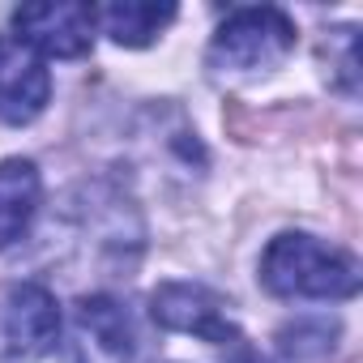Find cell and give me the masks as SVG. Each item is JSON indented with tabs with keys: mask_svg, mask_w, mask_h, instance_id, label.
I'll list each match as a JSON object with an SVG mask.
<instances>
[{
	"mask_svg": "<svg viewBox=\"0 0 363 363\" xmlns=\"http://www.w3.org/2000/svg\"><path fill=\"white\" fill-rule=\"evenodd\" d=\"M77 346L90 363H128L137 354L133 312L111 295H90L77 303Z\"/></svg>",
	"mask_w": 363,
	"mask_h": 363,
	"instance_id": "52a82bcc",
	"label": "cell"
},
{
	"mask_svg": "<svg viewBox=\"0 0 363 363\" xmlns=\"http://www.w3.org/2000/svg\"><path fill=\"white\" fill-rule=\"evenodd\" d=\"M227 363H269V359H265L257 346H248V342L240 337V342H231V354H227Z\"/></svg>",
	"mask_w": 363,
	"mask_h": 363,
	"instance_id": "30bf717a",
	"label": "cell"
},
{
	"mask_svg": "<svg viewBox=\"0 0 363 363\" xmlns=\"http://www.w3.org/2000/svg\"><path fill=\"white\" fill-rule=\"evenodd\" d=\"M94 9L90 5H22L13 13V39H22L35 56L77 60L94 48Z\"/></svg>",
	"mask_w": 363,
	"mask_h": 363,
	"instance_id": "5b68a950",
	"label": "cell"
},
{
	"mask_svg": "<svg viewBox=\"0 0 363 363\" xmlns=\"http://www.w3.org/2000/svg\"><path fill=\"white\" fill-rule=\"evenodd\" d=\"M52 99V73L22 39L0 35V120L30 124Z\"/></svg>",
	"mask_w": 363,
	"mask_h": 363,
	"instance_id": "8992f818",
	"label": "cell"
},
{
	"mask_svg": "<svg viewBox=\"0 0 363 363\" xmlns=\"http://www.w3.org/2000/svg\"><path fill=\"white\" fill-rule=\"evenodd\" d=\"M291 52H295V22L282 9L274 5L235 9L210 43V69L227 77H257L278 69Z\"/></svg>",
	"mask_w": 363,
	"mask_h": 363,
	"instance_id": "7a4b0ae2",
	"label": "cell"
},
{
	"mask_svg": "<svg viewBox=\"0 0 363 363\" xmlns=\"http://www.w3.org/2000/svg\"><path fill=\"white\" fill-rule=\"evenodd\" d=\"M261 282L278 299H350L359 295V261L303 231L269 240L261 257Z\"/></svg>",
	"mask_w": 363,
	"mask_h": 363,
	"instance_id": "6da1fadb",
	"label": "cell"
},
{
	"mask_svg": "<svg viewBox=\"0 0 363 363\" xmlns=\"http://www.w3.org/2000/svg\"><path fill=\"white\" fill-rule=\"evenodd\" d=\"M60 342L56 295L39 282H9L0 291V363L43 359Z\"/></svg>",
	"mask_w": 363,
	"mask_h": 363,
	"instance_id": "3957f363",
	"label": "cell"
},
{
	"mask_svg": "<svg viewBox=\"0 0 363 363\" xmlns=\"http://www.w3.org/2000/svg\"><path fill=\"white\" fill-rule=\"evenodd\" d=\"M94 22H99L103 35H111L120 48H145V43H154V39L175 22V5L120 0V5H103V9H94Z\"/></svg>",
	"mask_w": 363,
	"mask_h": 363,
	"instance_id": "9c48e42d",
	"label": "cell"
},
{
	"mask_svg": "<svg viewBox=\"0 0 363 363\" xmlns=\"http://www.w3.org/2000/svg\"><path fill=\"white\" fill-rule=\"evenodd\" d=\"M150 312L162 329L171 333H193L201 342H214V346H231L240 342V329L235 320L227 316V303L223 295H214L210 286L201 282H162L154 295H150Z\"/></svg>",
	"mask_w": 363,
	"mask_h": 363,
	"instance_id": "277c9868",
	"label": "cell"
},
{
	"mask_svg": "<svg viewBox=\"0 0 363 363\" xmlns=\"http://www.w3.org/2000/svg\"><path fill=\"white\" fill-rule=\"evenodd\" d=\"M39 210V171L30 158L0 162V248L26 235L30 218Z\"/></svg>",
	"mask_w": 363,
	"mask_h": 363,
	"instance_id": "ba28073f",
	"label": "cell"
}]
</instances>
